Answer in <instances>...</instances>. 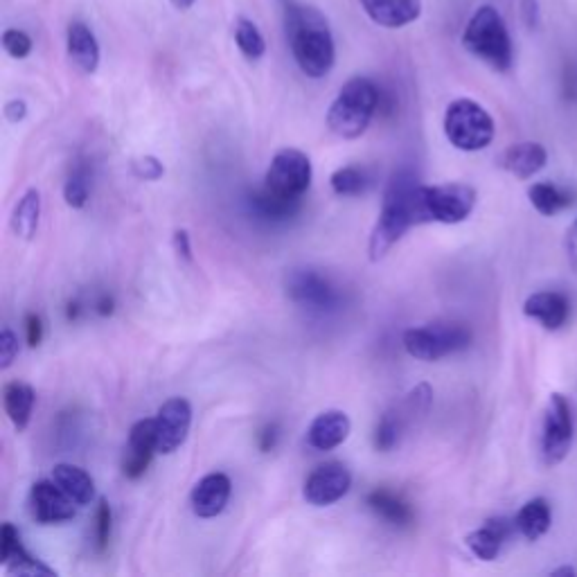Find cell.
<instances>
[{"label":"cell","mask_w":577,"mask_h":577,"mask_svg":"<svg viewBox=\"0 0 577 577\" xmlns=\"http://www.w3.org/2000/svg\"><path fill=\"white\" fill-rule=\"evenodd\" d=\"M280 7L284 34L298 68L312 79L330 75L336 61V43L325 14L300 0H280Z\"/></svg>","instance_id":"cell-1"},{"label":"cell","mask_w":577,"mask_h":577,"mask_svg":"<svg viewBox=\"0 0 577 577\" xmlns=\"http://www.w3.org/2000/svg\"><path fill=\"white\" fill-rule=\"evenodd\" d=\"M413 176L397 174L390 181L388 190L384 194V203H381V212L375 228H372L368 253L372 262L384 260L399 239H402L408 230L417 226L415 212H413V190H415Z\"/></svg>","instance_id":"cell-2"},{"label":"cell","mask_w":577,"mask_h":577,"mask_svg":"<svg viewBox=\"0 0 577 577\" xmlns=\"http://www.w3.org/2000/svg\"><path fill=\"white\" fill-rule=\"evenodd\" d=\"M379 109V91L368 77H352L341 86L327 111V127L343 140H357L368 131Z\"/></svg>","instance_id":"cell-3"},{"label":"cell","mask_w":577,"mask_h":577,"mask_svg":"<svg viewBox=\"0 0 577 577\" xmlns=\"http://www.w3.org/2000/svg\"><path fill=\"white\" fill-rule=\"evenodd\" d=\"M463 46L487 66L508 73L514 61L512 39L501 12L492 5H483L469 19L463 32Z\"/></svg>","instance_id":"cell-4"},{"label":"cell","mask_w":577,"mask_h":577,"mask_svg":"<svg viewBox=\"0 0 577 577\" xmlns=\"http://www.w3.org/2000/svg\"><path fill=\"white\" fill-rule=\"evenodd\" d=\"M478 194L467 183L415 185L413 212L420 224H460L469 219L476 208Z\"/></svg>","instance_id":"cell-5"},{"label":"cell","mask_w":577,"mask_h":577,"mask_svg":"<svg viewBox=\"0 0 577 577\" xmlns=\"http://www.w3.org/2000/svg\"><path fill=\"white\" fill-rule=\"evenodd\" d=\"M445 136L460 152H481L492 145L496 124L485 106L469 97H460L445 111Z\"/></svg>","instance_id":"cell-6"},{"label":"cell","mask_w":577,"mask_h":577,"mask_svg":"<svg viewBox=\"0 0 577 577\" xmlns=\"http://www.w3.org/2000/svg\"><path fill=\"white\" fill-rule=\"evenodd\" d=\"M404 348L417 361H438L472 345V330L463 323H429L404 332Z\"/></svg>","instance_id":"cell-7"},{"label":"cell","mask_w":577,"mask_h":577,"mask_svg":"<svg viewBox=\"0 0 577 577\" xmlns=\"http://www.w3.org/2000/svg\"><path fill=\"white\" fill-rule=\"evenodd\" d=\"M312 161L300 149H280L264 176V188L282 199L300 201L312 185Z\"/></svg>","instance_id":"cell-8"},{"label":"cell","mask_w":577,"mask_h":577,"mask_svg":"<svg viewBox=\"0 0 577 577\" xmlns=\"http://www.w3.org/2000/svg\"><path fill=\"white\" fill-rule=\"evenodd\" d=\"M575 420L573 406L562 393H553L548 399L544 426H541V458L548 467L564 463L573 449Z\"/></svg>","instance_id":"cell-9"},{"label":"cell","mask_w":577,"mask_h":577,"mask_svg":"<svg viewBox=\"0 0 577 577\" xmlns=\"http://www.w3.org/2000/svg\"><path fill=\"white\" fill-rule=\"evenodd\" d=\"M433 399V390L429 384L415 386L411 393L393 411H388L381 417L375 429V447L377 451H393L399 440H402L404 431L415 422V417H424L429 413Z\"/></svg>","instance_id":"cell-10"},{"label":"cell","mask_w":577,"mask_h":577,"mask_svg":"<svg viewBox=\"0 0 577 577\" xmlns=\"http://www.w3.org/2000/svg\"><path fill=\"white\" fill-rule=\"evenodd\" d=\"M192 404L185 397H172L156 413V449L170 456L179 451L190 436Z\"/></svg>","instance_id":"cell-11"},{"label":"cell","mask_w":577,"mask_h":577,"mask_svg":"<svg viewBox=\"0 0 577 577\" xmlns=\"http://www.w3.org/2000/svg\"><path fill=\"white\" fill-rule=\"evenodd\" d=\"M352 487V474L343 463H327L316 467L307 476L303 496L314 508H327V505L339 503Z\"/></svg>","instance_id":"cell-12"},{"label":"cell","mask_w":577,"mask_h":577,"mask_svg":"<svg viewBox=\"0 0 577 577\" xmlns=\"http://www.w3.org/2000/svg\"><path fill=\"white\" fill-rule=\"evenodd\" d=\"M30 514L41 526H57V523L73 521L77 503L52 481H39L30 490Z\"/></svg>","instance_id":"cell-13"},{"label":"cell","mask_w":577,"mask_h":577,"mask_svg":"<svg viewBox=\"0 0 577 577\" xmlns=\"http://www.w3.org/2000/svg\"><path fill=\"white\" fill-rule=\"evenodd\" d=\"M287 294L294 303L309 309H321V312L339 305V294H336L332 284L312 269L291 271L287 278Z\"/></svg>","instance_id":"cell-14"},{"label":"cell","mask_w":577,"mask_h":577,"mask_svg":"<svg viewBox=\"0 0 577 577\" xmlns=\"http://www.w3.org/2000/svg\"><path fill=\"white\" fill-rule=\"evenodd\" d=\"M156 449V417H145L131 426L127 447H124V460H122V472L131 481L147 472L149 463H152Z\"/></svg>","instance_id":"cell-15"},{"label":"cell","mask_w":577,"mask_h":577,"mask_svg":"<svg viewBox=\"0 0 577 577\" xmlns=\"http://www.w3.org/2000/svg\"><path fill=\"white\" fill-rule=\"evenodd\" d=\"M0 559H3L7 571L14 575H57V571H52L41 559L30 555V550L23 546L19 530L12 523H3V528H0Z\"/></svg>","instance_id":"cell-16"},{"label":"cell","mask_w":577,"mask_h":577,"mask_svg":"<svg viewBox=\"0 0 577 577\" xmlns=\"http://www.w3.org/2000/svg\"><path fill=\"white\" fill-rule=\"evenodd\" d=\"M230 494H233V483H230L226 474L215 472L203 476L190 492L192 512L197 514L199 519H215L226 510Z\"/></svg>","instance_id":"cell-17"},{"label":"cell","mask_w":577,"mask_h":577,"mask_svg":"<svg viewBox=\"0 0 577 577\" xmlns=\"http://www.w3.org/2000/svg\"><path fill=\"white\" fill-rule=\"evenodd\" d=\"M372 23L386 30H399L422 16V0H359Z\"/></svg>","instance_id":"cell-18"},{"label":"cell","mask_w":577,"mask_h":577,"mask_svg":"<svg viewBox=\"0 0 577 577\" xmlns=\"http://www.w3.org/2000/svg\"><path fill=\"white\" fill-rule=\"evenodd\" d=\"M523 314L537 321L544 330L557 332L571 318V300L559 294V291H537V294L526 298Z\"/></svg>","instance_id":"cell-19"},{"label":"cell","mask_w":577,"mask_h":577,"mask_svg":"<svg viewBox=\"0 0 577 577\" xmlns=\"http://www.w3.org/2000/svg\"><path fill=\"white\" fill-rule=\"evenodd\" d=\"M352 422L343 411H323L316 415L307 429V445L316 451H332L350 438Z\"/></svg>","instance_id":"cell-20"},{"label":"cell","mask_w":577,"mask_h":577,"mask_svg":"<svg viewBox=\"0 0 577 577\" xmlns=\"http://www.w3.org/2000/svg\"><path fill=\"white\" fill-rule=\"evenodd\" d=\"M514 530H517L514 519L512 521L503 517L487 519L485 526L469 532L465 537V544L478 559H483V562H494V559L501 555L505 541L510 539Z\"/></svg>","instance_id":"cell-21"},{"label":"cell","mask_w":577,"mask_h":577,"mask_svg":"<svg viewBox=\"0 0 577 577\" xmlns=\"http://www.w3.org/2000/svg\"><path fill=\"white\" fill-rule=\"evenodd\" d=\"M66 50L68 59L73 61L77 70L84 75H93L100 68V43H97L93 30L82 21H73L66 30Z\"/></svg>","instance_id":"cell-22"},{"label":"cell","mask_w":577,"mask_h":577,"mask_svg":"<svg viewBox=\"0 0 577 577\" xmlns=\"http://www.w3.org/2000/svg\"><path fill=\"white\" fill-rule=\"evenodd\" d=\"M499 163L505 172L517 176L519 181H528L544 170L548 152L541 142H517V145L505 149Z\"/></svg>","instance_id":"cell-23"},{"label":"cell","mask_w":577,"mask_h":577,"mask_svg":"<svg viewBox=\"0 0 577 577\" xmlns=\"http://www.w3.org/2000/svg\"><path fill=\"white\" fill-rule=\"evenodd\" d=\"M3 404L5 413L10 417L16 431H25L32 420L34 404H37V393L25 381H10L3 388Z\"/></svg>","instance_id":"cell-24"},{"label":"cell","mask_w":577,"mask_h":577,"mask_svg":"<svg viewBox=\"0 0 577 577\" xmlns=\"http://www.w3.org/2000/svg\"><path fill=\"white\" fill-rule=\"evenodd\" d=\"M550 523H553V512H550V503L544 496H537V499L523 503L517 517H514L517 532L528 541H539L544 537L550 530Z\"/></svg>","instance_id":"cell-25"},{"label":"cell","mask_w":577,"mask_h":577,"mask_svg":"<svg viewBox=\"0 0 577 577\" xmlns=\"http://www.w3.org/2000/svg\"><path fill=\"white\" fill-rule=\"evenodd\" d=\"M52 481H55L77 505H91L95 499L93 478L82 467L59 463L52 467Z\"/></svg>","instance_id":"cell-26"},{"label":"cell","mask_w":577,"mask_h":577,"mask_svg":"<svg viewBox=\"0 0 577 577\" xmlns=\"http://www.w3.org/2000/svg\"><path fill=\"white\" fill-rule=\"evenodd\" d=\"M41 221V192L30 188L16 203L12 212V230L16 237L32 239L39 230Z\"/></svg>","instance_id":"cell-27"},{"label":"cell","mask_w":577,"mask_h":577,"mask_svg":"<svg viewBox=\"0 0 577 577\" xmlns=\"http://www.w3.org/2000/svg\"><path fill=\"white\" fill-rule=\"evenodd\" d=\"M528 199L539 215L555 217L559 212L571 208L573 194L559 188L555 183H535L528 190Z\"/></svg>","instance_id":"cell-28"},{"label":"cell","mask_w":577,"mask_h":577,"mask_svg":"<svg viewBox=\"0 0 577 577\" xmlns=\"http://www.w3.org/2000/svg\"><path fill=\"white\" fill-rule=\"evenodd\" d=\"M368 505L370 510L379 514L381 519H386L395 526H406V523L413 521V512L408 505L388 490H375L368 494Z\"/></svg>","instance_id":"cell-29"},{"label":"cell","mask_w":577,"mask_h":577,"mask_svg":"<svg viewBox=\"0 0 577 577\" xmlns=\"http://www.w3.org/2000/svg\"><path fill=\"white\" fill-rule=\"evenodd\" d=\"M251 208L264 219L282 221V219H289L291 215H296V212L300 210V201L282 199L278 197V194L262 188L251 197Z\"/></svg>","instance_id":"cell-30"},{"label":"cell","mask_w":577,"mask_h":577,"mask_svg":"<svg viewBox=\"0 0 577 577\" xmlns=\"http://www.w3.org/2000/svg\"><path fill=\"white\" fill-rule=\"evenodd\" d=\"M370 176L366 170H361V167H341V170H336L330 179V185L334 194H339V197H359V194L366 192L370 188Z\"/></svg>","instance_id":"cell-31"},{"label":"cell","mask_w":577,"mask_h":577,"mask_svg":"<svg viewBox=\"0 0 577 577\" xmlns=\"http://www.w3.org/2000/svg\"><path fill=\"white\" fill-rule=\"evenodd\" d=\"M235 43L248 61L262 59L264 52H266V41L262 37L260 28H257L253 21L244 19V16H239L237 23H235Z\"/></svg>","instance_id":"cell-32"},{"label":"cell","mask_w":577,"mask_h":577,"mask_svg":"<svg viewBox=\"0 0 577 577\" xmlns=\"http://www.w3.org/2000/svg\"><path fill=\"white\" fill-rule=\"evenodd\" d=\"M88 194H91V190H88L86 172L77 170V172L70 174V179L64 185V199H66L68 206L75 208V210H82L88 203Z\"/></svg>","instance_id":"cell-33"},{"label":"cell","mask_w":577,"mask_h":577,"mask_svg":"<svg viewBox=\"0 0 577 577\" xmlns=\"http://www.w3.org/2000/svg\"><path fill=\"white\" fill-rule=\"evenodd\" d=\"M3 48L12 59H25L32 52V39L23 30H5L3 32Z\"/></svg>","instance_id":"cell-34"},{"label":"cell","mask_w":577,"mask_h":577,"mask_svg":"<svg viewBox=\"0 0 577 577\" xmlns=\"http://www.w3.org/2000/svg\"><path fill=\"white\" fill-rule=\"evenodd\" d=\"M111 539V508L109 503L100 499V505H97V514H95V544L97 550H106Z\"/></svg>","instance_id":"cell-35"},{"label":"cell","mask_w":577,"mask_h":577,"mask_svg":"<svg viewBox=\"0 0 577 577\" xmlns=\"http://www.w3.org/2000/svg\"><path fill=\"white\" fill-rule=\"evenodd\" d=\"M131 172L140 181H158L165 174V165L156 156H142L131 163Z\"/></svg>","instance_id":"cell-36"},{"label":"cell","mask_w":577,"mask_h":577,"mask_svg":"<svg viewBox=\"0 0 577 577\" xmlns=\"http://www.w3.org/2000/svg\"><path fill=\"white\" fill-rule=\"evenodd\" d=\"M19 350V336H16L10 327H3V332H0V368H10L14 359L19 357Z\"/></svg>","instance_id":"cell-37"},{"label":"cell","mask_w":577,"mask_h":577,"mask_svg":"<svg viewBox=\"0 0 577 577\" xmlns=\"http://www.w3.org/2000/svg\"><path fill=\"white\" fill-rule=\"evenodd\" d=\"M25 332H28L30 348H37V345L43 341V321L39 314L25 316Z\"/></svg>","instance_id":"cell-38"},{"label":"cell","mask_w":577,"mask_h":577,"mask_svg":"<svg viewBox=\"0 0 577 577\" xmlns=\"http://www.w3.org/2000/svg\"><path fill=\"white\" fill-rule=\"evenodd\" d=\"M174 251L179 253L183 260H192V244H190V233L188 230H176L174 233Z\"/></svg>","instance_id":"cell-39"},{"label":"cell","mask_w":577,"mask_h":577,"mask_svg":"<svg viewBox=\"0 0 577 577\" xmlns=\"http://www.w3.org/2000/svg\"><path fill=\"white\" fill-rule=\"evenodd\" d=\"M566 257H568V262H571L573 269H577V217L575 221L571 224V228L566 230Z\"/></svg>","instance_id":"cell-40"},{"label":"cell","mask_w":577,"mask_h":577,"mask_svg":"<svg viewBox=\"0 0 577 577\" xmlns=\"http://www.w3.org/2000/svg\"><path fill=\"white\" fill-rule=\"evenodd\" d=\"M25 115H28V104L23 100H10L5 104V118L10 122H21L25 120Z\"/></svg>","instance_id":"cell-41"},{"label":"cell","mask_w":577,"mask_h":577,"mask_svg":"<svg viewBox=\"0 0 577 577\" xmlns=\"http://www.w3.org/2000/svg\"><path fill=\"white\" fill-rule=\"evenodd\" d=\"M564 95L571 102L577 100V68L573 64L564 68Z\"/></svg>","instance_id":"cell-42"},{"label":"cell","mask_w":577,"mask_h":577,"mask_svg":"<svg viewBox=\"0 0 577 577\" xmlns=\"http://www.w3.org/2000/svg\"><path fill=\"white\" fill-rule=\"evenodd\" d=\"M521 14H523V21H526L530 28H535V25L539 23L537 0H521Z\"/></svg>","instance_id":"cell-43"},{"label":"cell","mask_w":577,"mask_h":577,"mask_svg":"<svg viewBox=\"0 0 577 577\" xmlns=\"http://www.w3.org/2000/svg\"><path fill=\"white\" fill-rule=\"evenodd\" d=\"M113 298L111 296H102L100 300H97V312H100L102 316H109L113 314Z\"/></svg>","instance_id":"cell-44"},{"label":"cell","mask_w":577,"mask_h":577,"mask_svg":"<svg viewBox=\"0 0 577 577\" xmlns=\"http://www.w3.org/2000/svg\"><path fill=\"white\" fill-rule=\"evenodd\" d=\"M194 3H197V0H172V5L181 12H188Z\"/></svg>","instance_id":"cell-45"},{"label":"cell","mask_w":577,"mask_h":577,"mask_svg":"<svg viewBox=\"0 0 577 577\" xmlns=\"http://www.w3.org/2000/svg\"><path fill=\"white\" fill-rule=\"evenodd\" d=\"M555 577H575V568L573 566H562V568H557V571H553Z\"/></svg>","instance_id":"cell-46"}]
</instances>
